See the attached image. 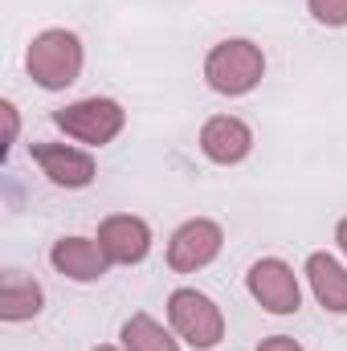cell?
<instances>
[{
    "label": "cell",
    "mask_w": 347,
    "mask_h": 351,
    "mask_svg": "<svg viewBox=\"0 0 347 351\" xmlns=\"http://www.w3.org/2000/svg\"><path fill=\"white\" fill-rule=\"evenodd\" d=\"M123 343L127 351H180L172 343V335L152 319V315H135L123 323Z\"/></svg>",
    "instance_id": "4fadbf2b"
},
{
    "label": "cell",
    "mask_w": 347,
    "mask_h": 351,
    "mask_svg": "<svg viewBox=\"0 0 347 351\" xmlns=\"http://www.w3.org/2000/svg\"><path fill=\"white\" fill-rule=\"evenodd\" d=\"M335 241H339V250L347 254V221H339V229H335Z\"/></svg>",
    "instance_id": "e0dca14e"
},
{
    "label": "cell",
    "mask_w": 347,
    "mask_h": 351,
    "mask_svg": "<svg viewBox=\"0 0 347 351\" xmlns=\"http://www.w3.org/2000/svg\"><path fill=\"white\" fill-rule=\"evenodd\" d=\"M261 74H265L261 49L254 41H241V37L213 45V53L204 58V82L217 94H229V98L250 94L261 82Z\"/></svg>",
    "instance_id": "7a4b0ae2"
},
{
    "label": "cell",
    "mask_w": 347,
    "mask_h": 351,
    "mask_svg": "<svg viewBox=\"0 0 347 351\" xmlns=\"http://www.w3.org/2000/svg\"><path fill=\"white\" fill-rule=\"evenodd\" d=\"M49 262L58 265L66 278H74V282H98V278L106 274L110 258H106L102 245L90 241V237H62V241L53 245Z\"/></svg>",
    "instance_id": "30bf717a"
},
{
    "label": "cell",
    "mask_w": 347,
    "mask_h": 351,
    "mask_svg": "<svg viewBox=\"0 0 347 351\" xmlns=\"http://www.w3.org/2000/svg\"><path fill=\"white\" fill-rule=\"evenodd\" d=\"M221 241L225 237H221V225L217 221H204V217L184 221L172 233L168 265H172L176 274H196V269H204V265L221 254Z\"/></svg>",
    "instance_id": "5b68a950"
},
{
    "label": "cell",
    "mask_w": 347,
    "mask_h": 351,
    "mask_svg": "<svg viewBox=\"0 0 347 351\" xmlns=\"http://www.w3.org/2000/svg\"><path fill=\"white\" fill-rule=\"evenodd\" d=\"M33 160L58 188H86L94 180V160L66 143H33Z\"/></svg>",
    "instance_id": "9c48e42d"
},
{
    "label": "cell",
    "mask_w": 347,
    "mask_h": 351,
    "mask_svg": "<svg viewBox=\"0 0 347 351\" xmlns=\"http://www.w3.org/2000/svg\"><path fill=\"white\" fill-rule=\"evenodd\" d=\"M168 319L180 331V339H188L196 351H208L225 339V319H221L217 302L204 298L200 290H176L168 298Z\"/></svg>",
    "instance_id": "3957f363"
},
{
    "label": "cell",
    "mask_w": 347,
    "mask_h": 351,
    "mask_svg": "<svg viewBox=\"0 0 347 351\" xmlns=\"http://www.w3.org/2000/svg\"><path fill=\"white\" fill-rule=\"evenodd\" d=\"M98 245L110 262L119 265H135L147 258L152 250V229L139 221V217H106L102 229H98Z\"/></svg>",
    "instance_id": "52a82bcc"
},
{
    "label": "cell",
    "mask_w": 347,
    "mask_h": 351,
    "mask_svg": "<svg viewBox=\"0 0 347 351\" xmlns=\"http://www.w3.org/2000/svg\"><path fill=\"white\" fill-rule=\"evenodd\" d=\"M250 147H254V131L233 114H217L200 131V152L213 164H241L250 156Z\"/></svg>",
    "instance_id": "ba28073f"
},
{
    "label": "cell",
    "mask_w": 347,
    "mask_h": 351,
    "mask_svg": "<svg viewBox=\"0 0 347 351\" xmlns=\"http://www.w3.org/2000/svg\"><path fill=\"white\" fill-rule=\"evenodd\" d=\"M53 119H58V127H62L70 139L90 143V147L110 143V139L123 131V123H127L123 106H119V102H110V98H82V102H74V106L58 110Z\"/></svg>",
    "instance_id": "277c9868"
},
{
    "label": "cell",
    "mask_w": 347,
    "mask_h": 351,
    "mask_svg": "<svg viewBox=\"0 0 347 351\" xmlns=\"http://www.w3.org/2000/svg\"><path fill=\"white\" fill-rule=\"evenodd\" d=\"M94 351H115V348H94Z\"/></svg>",
    "instance_id": "ac0fdd59"
},
{
    "label": "cell",
    "mask_w": 347,
    "mask_h": 351,
    "mask_svg": "<svg viewBox=\"0 0 347 351\" xmlns=\"http://www.w3.org/2000/svg\"><path fill=\"white\" fill-rule=\"evenodd\" d=\"M258 351H302V348H298V343H294L290 335H274V339H265V343H261Z\"/></svg>",
    "instance_id": "2e32d148"
},
{
    "label": "cell",
    "mask_w": 347,
    "mask_h": 351,
    "mask_svg": "<svg viewBox=\"0 0 347 351\" xmlns=\"http://www.w3.org/2000/svg\"><path fill=\"white\" fill-rule=\"evenodd\" d=\"M311 4V16L327 29H339L347 25V0H307Z\"/></svg>",
    "instance_id": "5bb4252c"
},
{
    "label": "cell",
    "mask_w": 347,
    "mask_h": 351,
    "mask_svg": "<svg viewBox=\"0 0 347 351\" xmlns=\"http://www.w3.org/2000/svg\"><path fill=\"white\" fill-rule=\"evenodd\" d=\"M311 274V286H315V298L323 302V311L331 315H347V269L327 254H311L307 262Z\"/></svg>",
    "instance_id": "8fae6325"
},
{
    "label": "cell",
    "mask_w": 347,
    "mask_h": 351,
    "mask_svg": "<svg viewBox=\"0 0 347 351\" xmlns=\"http://www.w3.org/2000/svg\"><path fill=\"white\" fill-rule=\"evenodd\" d=\"M0 110H4V123H8V131H4V152H8V147L16 143V106H12V102H4Z\"/></svg>",
    "instance_id": "9a60e30c"
},
{
    "label": "cell",
    "mask_w": 347,
    "mask_h": 351,
    "mask_svg": "<svg viewBox=\"0 0 347 351\" xmlns=\"http://www.w3.org/2000/svg\"><path fill=\"white\" fill-rule=\"evenodd\" d=\"M45 294L33 278H21V274H8L4 278V290H0V315L8 323H21V319H33L41 311Z\"/></svg>",
    "instance_id": "7c38bea8"
},
{
    "label": "cell",
    "mask_w": 347,
    "mask_h": 351,
    "mask_svg": "<svg viewBox=\"0 0 347 351\" xmlns=\"http://www.w3.org/2000/svg\"><path fill=\"white\" fill-rule=\"evenodd\" d=\"M250 294L258 298L261 306L270 311V315H294L298 311V278H294V269L286 262H278V258H261V262L250 265Z\"/></svg>",
    "instance_id": "8992f818"
},
{
    "label": "cell",
    "mask_w": 347,
    "mask_h": 351,
    "mask_svg": "<svg viewBox=\"0 0 347 351\" xmlns=\"http://www.w3.org/2000/svg\"><path fill=\"white\" fill-rule=\"evenodd\" d=\"M33 82L45 90H66L82 74V41L66 29H45L33 37L29 58H25Z\"/></svg>",
    "instance_id": "6da1fadb"
}]
</instances>
